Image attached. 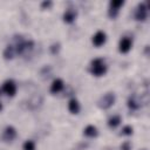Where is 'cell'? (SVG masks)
<instances>
[{
	"label": "cell",
	"instance_id": "cell-19",
	"mask_svg": "<svg viewBox=\"0 0 150 150\" xmlns=\"http://www.w3.org/2000/svg\"><path fill=\"white\" fill-rule=\"evenodd\" d=\"M60 50V43H53L50 46V53L52 54H57Z\"/></svg>",
	"mask_w": 150,
	"mask_h": 150
},
{
	"label": "cell",
	"instance_id": "cell-20",
	"mask_svg": "<svg viewBox=\"0 0 150 150\" xmlns=\"http://www.w3.org/2000/svg\"><path fill=\"white\" fill-rule=\"evenodd\" d=\"M121 150H131V144H130V142H129V141H125L124 143H122Z\"/></svg>",
	"mask_w": 150,
	"mask_h": 150
},
{
	"label": "cell",
	"instance_id": "cell-1",
	"mask_svg": "<svg viewBox=\"0 0 150 150\" xmlns=\"http://www.w3.org/2000/svg\"><path fill=\"white\" fill-rule=\"evenodd\" d=\"M107 64L102 59H95L90 63V73L95 76H102L107 73Z\"/></svg>",
	"mask_w": 150,
	"mask_h": 150
},
{
	"label": "cell",
	"instance_id": "cell-2",
	"mask_svg": "<svg viewBox=\"0 0 150 150\" xmlns=\"http://www.w3.org/2000/svg\"><path fill=\"white\" fill-rule=\"evenodd\" d=\"M34 47V42L30 40H22L19 39V41L15 45V53L20 54V55H25L27 53H29Z\"/></svg>",
	"mask_w": 150,
	"mask_h": 150
},
{
	"label": "cell",
	"instance_id": "cell-9",
	"mask_svg": "<svg viewBox=\"0 0 150 150\" xmlns=\"http://www.w3.org/2000/svg\"><path fill=\"white\" fill-rule=\"evenodd\" d=\"M15 137H16V130L11 125L6 127L4 130V134H2V139L5 142H12Z\"/></svg>",
	"mask_w": 150,
	"mask_h": 150
},
{
	"label": "cell",
	"instance_id": "cell-21",
	"mask_svg": "<svg viewBox=\"0 0 150 150\" xmlns=\"http://www.w3.org/2000/svg\"><path fill=\"white\" fill-rule=\"evenodd\" d=\"M52 5H53L52 1H42V2H41V8H42V9H48Z\"/></svg>",
	"mask_w": 150,
	"mask_h": 150
},
{
	"label": "cell",
	"instance_id": "cell-3",
	"mask_svg": "<svg viewBox=\"0 0 150 150\" xmlns=\"http://www.w3.org/2000/svg\"><path fill=\"white\" fill-rule=\"evenodd\" d=\"M115 100H116L115 94H112V93H107L105 95H103V96L98 100L97 104H98V107H100L101 109H109L110 107L114 105Z\"/></svg>",
	"mask_w": 150,
	"mask_h": 150
},
{
	"label": "cell",
	"instance_id": "cell-8",
	"mask_svg": "<svg viewBox=\"0 0 150 150\" xmlns=\"http://www.w3.org/2000/svg\"><path fill=\"white\" fill-rule=\"evenodd\" d=\"M105 40H107V35H105V33L102 32V30H98V32L95 33V35L93 36V40H91V41H93L94 46H96V47H101L102 45L105 43Z\"/></svg>",
	"mask_w": 150,
	"mask_h": 150
},
{
	"label": "cell",
	"instance_id": "cell-17",
	"mask_svg": "<svg viewBox=\"0 0 150 150\" xmlns=\"http://www.w3.org/2000/svg\"><path fill=\"white\" fill-rule=\"evenodd\" d=\"M132 127L131 125H124L123 128H122V130H121V134L122 135H125V136H130L131 134H132Z\"/></svg>",
	"mask_w": 150,
	"mask_h": 150
},
{
	"label": "cell",
	"instance_id": "cell-22",
	"mask_svg": "<svg viewBox=\"0 0 150 150\" xmlns=\"http://www.w3.org/2000/svg\"><path fill=\"white\" fill-rule=\"evenodd\" d=\"M1 109H2V104L0 103V110H1Z\"/></svg>",
	"mask_w": 150,
	"mask_h": 150
},
{
	"label": "cell",
	"instance_id": "cell-16",
	"mask_svg": "<svg viewBox=\"0 0 150 150\" xmlns=\"http://www.w3.org/2000/svg\"><path fill=\"white\" fill-rule=\"evenodd\" d=\"M128 107H129V109H131V110H137V109L139 108V103H138V101H137L135 97H130V98L128 100Z\"/></svg>",
	"mask_w": 150,
	"mask_h": 150
},
{
	"label": "cell",
	"instance_id": "cell-14",
	"mask_svg": "<svg viewBox=\"0 0 150 150\" xmlns=\"http://www.w3.org/2000/svg\"><path fill=\"white\" fill-rule=\"evenodd\" d=\"M83 132L87 137H96L97 136V128L94 125H87L84 128Z\"/></svg>",
	"mask_w": 150,
	"mask_h": 150
},
{
	"label": "cell",
	"instance_id": "cell-12",
	"mask_svg": "<svg viewBox=\"0 0 150 150\" xmlns=\"http://www.w3.org/2000/svg\"><path fill=\"white\" fill-rule=\"evenodd\" d=\"M68 109L71 114H79L80 111V103L76 98H70L68 102Z\"/></svg>",
	"mask_w": 150,
	"mask_h": 150
},
{
	"label": "cell",
	"instance_id": "cell-4",
	"mask_svg": "<svg viewBox=\"0 0 150 150\" xmlns=\"http://www.w3.org/2000/svg\"><path fill=\"white\" fill-rule=\"evenodd\" d=\"M124 5V1L122 0H112L110 1L109 4V9H108V15L111 18V19H115L117 15H118V12H120V8Z\"/></svg>",
	"mask_w": 150,
	"mask_h": 150
},
{
	"label": "cell",
	"instance_id": "cell-11",
	"mask_svg": "<svg viewBox=\"0 0 150 150\" xmlns=\"http://www.w3.org/2000/svg\"><path fill=\"white\" fill-rule=\"evenodd\" d=\"M63 87H64L63 81H62L61 79H55V80L52 82V84H50V93L57 94V93H60V91L63 89Z\"/></svg>",
	"mask_w": 150,
	"mask_h": 150
},
{
	"label": "cell",
	"instance_id": "cell-5",
	"mask_svg": "<svg viewBox=\"0 0 150 150\" xmlns=\"http://www.w3.org/2000/svg\"><path fill=\"white\" fill-rule=\"evenodd\" d=\"M148 16V7L145 2H142L137 6V9L135 12V19L138 21H144Z\"/></svg>",
	"mask_w": 150,
	"mask_h": 150
},
{
	"label": "cell",
	"instance_id": "cell-10",
	"mask_svg": "<svg viewBox=\"0 0 150 150\" xmlns=\"http://www.w3.org/2000/svg\"><path fill=\"white\" fill-rule=\"evenodd\" d=\"M76 16H77V12L74 8H67L66 12L63 13V21L66 23H71L75 21Z\"/></svg>",
	"mask_w": 150,
	"mask_h": 150
},
{
	"label": "cell",
	"instance_id": "cell-7",
	"mask_svg": "<svg viewBox=\"0 0 150 150\" xmlns=\"http://www.w3.org/2000/svg\"><path fill=\"white\" fill-rule=\"evenodd\" d=\"M131 46H132V41L130 38L128 36H124L120 40V45H118V49L121 53H128L130 49H131Z\"/></svg>",
	"mask_w": 150,
	"mask_h": 150
},
{
	"label": "cell",
	"instance_id": "cell-13",
	"mask_svg": "<svg viewBox=\"0 0 150 150\" xmlns=\"http://www.w3.org/2000/svg\"><path fill=\"white\" fill-rule=\"evenodd\" d=\"M15 54H16V53H15V47L12 46V45H8V46L5 48L2 55H4V59H6V60H11V59L14 57Z\"/></svg>",
	"mask_w": 150,
	"mask_h": 150
},
{
	"label": "cell",
	"instance_id": "cell-15",
	"mask_svg": "<svg viewBox=\"0 0 150 150\" xmlns=\"http://www.w3.org/2000/svg\"><path fill=\"white\" fill-rule=\"evenodd\" d=\"M122 122L121 117L118 115H115V116H111L109 120H108V125L110 128H116L117 125H120V123Z\"/></svg>",
	"mask_w": 150,
	"mask_h": 150
},
{
	"label": "cell",
	"instance_id": "cell-6",
	"mask_svg": "<svg viewBox=\"0 0 150 150\" xmlns=\"http://www.w3.org/2000/svg\"><path fill=\"white\" fill-rule=\"evenodd\" d=\"M2 91H4L6 95L11 96V97L14 96L15 93H16V86H15L14 81H13V80H7V81H5V82H4V86H2Z\"/></svg>",
	"mask_w": 150,
	"mask_h": 150
},
{
	"label": "cell",
	"instance_id": "cell-18",
	"mask_svg": "<svg viewBox=\"0 0 150 150\" xmlns=\"http://www.w3.org/2000/svg\"><path fill=\"white\" fill-rule=\"evenodd\" d=\"M22 148L23 150H35V143L33 141H26Z\"/></svg>",
	"mask_w": 150,
	"mask_h": 150
}]
</instances>
